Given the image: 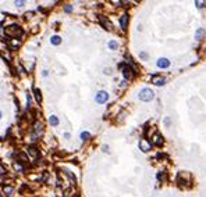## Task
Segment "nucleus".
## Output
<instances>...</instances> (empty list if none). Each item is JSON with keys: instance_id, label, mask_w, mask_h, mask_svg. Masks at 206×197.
Wrapping results in <instances>:
<instances>
[{"instance_id": "4468645a", "label": "nucleus", "mask_w": 206, "mask_h": 197, "mask_svg": "<svg viewBox=\"0 0 206 197\" xmlns=\"http://www.w3.org/2000/svg\"><path fill=\"white\" fill-rule=\"evenodd\" d=\"M33 92H35V97H36V101H38V103H41V101H42V96H41V90H39V89H35Z\"/></svg>"}, {"instance_id": "f03ea898", "label": "nucleus", "mask_w": 206, "mask_h": 197, "mask_svg": "<svg viewBox=\"0 0 206 197\" xmlns=\"http://www.w3.org/2000/svg\"><path fill=\"white\" fill-rule=\"evenodd\" d=\"M153 97H155L153 90L148 89V88L142 89L139 92V100H142V101H151V100H153Z\"/></svg>"}, {"instance_id": "1a4fd4ad", "label": "nucleus", "mask_w": 206, "mask_h": 197, "mask_svg": "<svg viewBox=\"0 0 206 197\" xmlns=\"http://www.w3.org/2000/svg\"><path fill=\"white\" fill-rule=\"evenodd\" d=\"M120 24H121V28H123V29L127 28V24H128V15H127V14L121 15V18H120Z\"/></svg>"}, {"instance_id": "39448f33", "label": "nucleus", "mask_w": 206, "mask_h": 197, "mask_svg": "<svg viewBox=\"0 0 206 197\" xmlns=\"http://www.w3.org/2000/svg\"><path fill=\"white\" fill-rule=\"evenodd\" d=\"M151 147H152V146H151V143H149L146 139H141V140H139V150H141V151L148 153V151L151 150Z\"/></svg>"}, {"instance_id": "423d86ee", "label": "nucleus", "mask_w": 206, "mask_h": 197, "mask_svg": "<svg viewBox=\"0 0 206 197\" xmlns=\"http://www.w3.org/2000/svg\"><path fill=\"white\" fill-rule=\"evenodd\" d=\"M164 82H166V79L163 78L162 75H155L152 78V83L156 85V86H162V85H164Z\"/></svg>"}, {"instance_id": "aec40b11", "label": "nucleus", "mask_w": 206, "mask_h": 197, "mask_svg": "<svg viewBox=\"0 0 206 197\" xmlns=\"http://www.w3.org/2000/svg\"><path fill=\"white\" fill-rule=\"evenodd\" d=\"M14 4H15L17 7H21V6H24V1H14Z\"/></svg>"}, {"instance_id": "b1692460", "label": "nucleus", "mask_w": 206, "mask_h": 197, "mask_svg": "<svg viewBox=\"0 0 206 197\" xmlns=\"http://www.w3.org/2000/svg\"><path fill=\"white\" fill-rule=\"evenodd\" d=\"M141 57L142 58H146V53H141Z\"/></svg>"}, {"instance_id": "20e7f679", "label": "nucleus", "mask_w": 206, "mask_h": 197, "mask_svg": "<svg viewBox=\"0 0 206 197\" xmlns=\"http://www.w3.org/2000/svg\"><path fill=\"white\" fill-rule=\"evenodd\" d=\"M120 67H121V71H123V75H124L125 79H131V78L134 76V71H132L131 67L125 65V64H123V65H120Z\"/></svg>"}, {"instance_id": "9b49d317", "label": "nucleus", "mask_w": 206, "mask_h": 197, "mask_svg": "<svg viewBox=\"0 0 206 197\" xmlns=\"http://www.w3.org/2000/svg\"><path fill=\"white\" fill-rule=\"evenodd\" d=\"M49 122H50L52 126H56V125H59V118L56 115H50L49 117Z\"/></svg>"}, {"instance_id": "0eeeda50", "label": "nucleus", "mask_w": 206, "mask_h": 197, "mask_svg": "<svg viewBox=\"0 0 206 197\" xmlns=\"http://www.w3.org/2000/svg\"><path fill=\"white\" fill-rule=\"evenodd\" d=\"M157 67L159 68H169L170 67V61H169V58H159L157 60Z\"/></svg>"}, {"instance_id": "dca6fc26", "label": "nucleus", "mask_w": 206, "mask_h": 197, "mask_svg": "<svg viewBox=\"0 0 206 197\" xmlns=\"http://www.w3.org/2000/svg\"><path fill=\"white\" fill-rule=\"evenodd\" d=\"M89 137H91V133H89V132H82V133H81V139H82V140H88Z\"/></svg>"}, {"instance_id": "f257e3e1", "label": "nucleus", "mask_w": 206, "mask_h": 197, "mask_svg": "<svg viewBox=\"0 0 206 197\" xmlns=\"http://www.w3.org/2000/svg\"><path fill=\"white\" fill-rule=\"evenodd\" d=\"M4 32H6V35H9L11 38H20L22 35V29L18 25H10V27L4 28Z\"/></svg>"}, {"instance_id": "a211bd4d", "label": "nucleus", "mask_w": 206, "mask_h": 197, "mask_svg": "<svg viewBox=\"0 0 206 197\" xmlns=\"http://www.w3.org/2000/svg\"><path fill=\"white\" fill-rule=\"evenodd\" d=\"M35 131H36V132H42V124H41V122H36V125H35Z\"/></svg>"}, {"instance_id": "393cba45", "label": "nucleus", "mask_w": 206, "mask_h": 197, "mask_svg": "<svg viewBox=\"0 0 206 197\" xmlns=\"http://www.w3.org/2000/svg\"><path fill=\"white\" fill-rule=\"evenodd\" d=\"M0 118H1V111H0Z\"/></svg>"}, {"instance_id": "6ab92c4d", "label": "nucleus", "mask_w": 206, "mask_h": 197, "mask_svg": "<svg viewBox=\"0 0 206 197\" xmlns=\"http://www.w3.org/2000/svg\"><path fill=\"white\" fill-rule=\"evenodd\" d=\"M6 172H7V171H6V168H4L3 165H0V175H4Z\"/></svg>"}, {"instance_id": "ddd939ff", "label": "nucleus", "mask_w": 206, "mask_h": 197, "mask_svg": "<svg viewBox=\"0 0 206 197\" xmlns=\"http://www.w3.org/2000/svg\"><path fill=\"white\" fill-rule=\"evenodd\" d=\"M203 35H205V29H203V28H199V29L196 31V33H195V39H198V40H199V39H201Z\"/></svg>"}, {"instance_id": "6e6552de", "label": "nucleus", "mask_w": 206, "mask_h": 197, "mask_svg": "<svg viewBox=\"0 0 206 197\" xmlns=\"http://www.w3.org/2000/svg\"><path fill=\"white\" fill-rule=\"evenodd\" d=\"M28 153H29L31 157H33V158H38V157H39V151H38V149L33 147V146H29V147H28Z\"/></svg>"}, {"instance_id": "f3484780", "label": "nucleus", "mask_w": 206, "mask_h": 197, "mask_svg": "<svg viewBox=\"0 0 206 197\" xmlns=\"http://www.w3.org/2000/svg\"><path fill=\"white\" fill-rule=\"evenodd\" d=\"M4 192H6V194L11 196V193H13V187H10V186H4Z\"/></svg>"}, {"instance_id": "9d476101", "label": "nucleus", "mask_w": 206, "mask_h": 197, "mask_svg": "<svg viewBox=\"0 0 206 197\" xmlns=\"http://www.w3.org/2000/svg\"><path fill=\"white\" fill-rule=\"evenodd\" d=\"M50 43H52V44H54V46H59V44L61 43V38H60V36H57V35H54V36H52V38H50Z\"/></svg>"}, {"instance_id": "7ed1b4c3", "label": "nucleus", "mask_w": 206, "mask_h": 197, "mask_svg": "<svg viewBox=\"0 0 206 197\" xmlns=\"http://www.w3.org/2000/svg\"><path fill=\"white\" fill-rule=\"evenodd\" d=\"M107 100H109V93L106 90H99L98 93H96V96H95V101L98 104L106 103Z\"/></svg>"}, {"instance_id": "5701e85b", "label": "nucleus", "mask_w": 206, "mask_h": 197, "mask_svg": "<svg viewBox=\"0 0 206 197\" xmlns=\"http://www.w3.org/2000/svg\"><path fill=\"white\" fill-rule=\"evenodd\" d=\"M105 74H107V75H110V74H111V72H110V68H107V70H105Z\"/></svg>"}, {"instance_id": "4be33fe9", "label": "nucleus", "mask_w": 206, "mask_h": 197, "mask_svg": "<svg viewBox=\"0 0 206 197\" xmlns=\"http://www.w3.org/2000/svg\"><path fill=\"white\" fill-rule=\"evenodd\" d=\"M202 4H203V3H202V1H196V6H198V7H199V9H201V7H202Z\"/></svg>"}, {"instance_id": "412c9836", "label": "nucleus", "mask_w": 206, "mask_h": 197, "mask_svg": "<svg viewBox=\"0 0 206 197\" xmlns=\"http://www.w3.org/2000/svg\"><path fill=\"white\" fill-rule=\"evenodd\" d=\"M71 10H73V7H71V6H65V7H64V11H67V13H70Z\"/></svg>"}, {"instance_id": "2eb2a0df", "label": "nucleus", "mask_w": 206, "mask_h": 197, "mask_svg": "<svg viewBox=\"0 0 206 197\" xmlns=\"http://www.w3.org/2000/svg\"><path fill=\"white\" fill-rule=\"evenodd\" d=\"M153 142H155L156 145H159V146H160V145H162V143H163V139H162V136H160V135H156V136H155V140H153Z\"/></svg>"}, {"instance_id": "f8f14e48", "label": "nucleus", "mask_w": 206, "mask_h": 197, "mask_svg": "<svg viewBox=\"0 0 206 197\" xmlns=\"http://www.w3.org/2000/svg\"><path fill=\"white\" fill-rule=\"evenodd\" d=\"M117 47H119V43H117L116 40L109 42V49H110V50H117Z\"/></svg>"}]
</instances>
